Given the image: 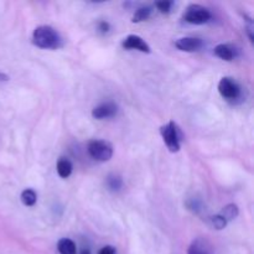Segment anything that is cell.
<instances>
[{
    "mask_svg": "<svg viewBox=\"0 0 254 254\" xmlns=\"http://www.w3.org/2000/svg\"><path fill=\"white\" fill-rule=\"evenodd\" d=\"M88 153L94 160L108 161L113 156V148L104 140H92L88 144Z\"/></svg>",
    "mask_w": 254,
    "mask_h": 254,
    "instance_id": "3957f363",
    "label": "cell"
},
{
    "mask_svg": "<svg viewBox=\"0 0 254 254\" xmlns=\"http://www.w3.org/2000/svg\"><path fill=\"white\" fill-rule=\"evenodd\" d=\"M7 79H9V76L2 73V72H0V81H7Z\"/></svg>",
    "mask_w": 254,
    "mask_h": 254,
    "instance_id": "44dd1931",
    "label": "cell"
},
{
    "mask_svg": "<svg viewBox=\"0 0 254 254\" xmlns=\"http://www.w3.org/2000/svg\"><path fill=\"white\" fill-rule=\"evenodd\" d=\"M221 216H222L226 221L235 220V218L238 216V207L236 205H233V203L227 205L225 208H223L222 212H221Z\"/></svg>",
    "mask_w": 254,
    "mask_h": 254,
    "instance_id": "9a60e30c",
    "label": "cell"
},
{
    "mask_svg": "<svg viewBox=\"0 0 254 254\" xmlns=\"http://www.w3.org/2000/svg\"><path fill=\"white\" fill-rule=\"evenodd\" d=\"M188 254H212L211 253V247L206 241L203 240H195L191 243L189 248Z\"/></svg>",
    "mask_w": 254,
    "mask_h": 254,
    "instance_id": "9c48e42d",
    "label": "cell"
},
{
    "mask_svg": "<svg viewBox=\"0 0 254 254\" xmlns=\"http://www.w3.org/2000/svg\"><path fill=\"white\" fill-rule=\"evenodd\" d=\"M32 42L40 49L56 50L61 46V37L56 30L47 25L36 27L32 34Z\"/></svg>",
    "mask_w": 254,
    "mask_h": 254,
    "instance_id": "6da1fadb",
    "label": "cell"
},
{
    "mask_svg": "<svg viewBox=\"0 0 254 254\" xmlns=\"http://www.w3.org/2000/svg\"><path fill=\"white\" fill-rule=\"evenodd\" d=\"M161 136H163L164 143L166 144L169 150L171 153H178L180 150V141H181V131L179 129L178 124L174 122H169L168 124L160 128Z\"/></svg>",
    "mask_w": 254,
    "mask_h": 254,
    "instance_id": "7a4b0ae2",
    "label": "cell"
},
{
    "mask_svg": "<svg viewBox=\"0 0 254 254\" xmlns=\"http://www.w3.org/2000/svg\"><path fill=\"white\" fill-rule=\"evenodd\" d=\"M218 92L223 98L228 99V101H235L240 97L241 87L231 77H223L218 83Z\"/></svg>",
    "mask_w": 254,
    "mask_h": 254,
    "instance_id": "5b68a950",
    "label": "cell"
},
{
    "mask_svg": "<svg viewBox=\"0 0 254 254\" xmlns=\"http://www.w3.org/2000/svg\"><path fill=\"white\" fill-rule=\"evenodd\" d=\"M98 254H117V251L116 248L112 247V246H106V247H103L99 251Z\"/></svg>",
    "mask_w": 254,
    "mask_h": 254,
    "instance_id": "d6986e66",
    "label": "cell"
},
{
    "mask_svg": "<svg viewBox=\"0 0 254 254\" xmlns=\"http://www.w3.org/2000/svg\"><path fill=\"white\" fill-rule=\"evenodd\" d=\"M79 254H91V251L88 250V248H83V250L81 251V253Z\"/></svg>",
    "mask_w": 254,
    "mask_h": 254,
    "instance_id": "7402d4cb",
    "label": "cell"
},
{
    "mask_svg": "<svg viewBox=\"0 0 254 254\" xmlns=\"http://www.w3.org/2000/svg\"><path fill=\"white\" fill-rule=\"evenodd\" d=\"M107 185L111 189L112 191H119L123 186V180H122L121 176L116 175V174H112L107 179Z\"/></svg>",
    "mask_w": 254,
    "mask_h": 254,
    "instance_id": "2e32d148",
    "label": "cell"
},
{
    "mask_svg": "<svg viewBox=\"0 0 254 254\" xmlns=\"http://www.w3.org/2000/svg\"><path fill=\"white\" fill-rule=\"evenodd\" d=\"M211 222H212V226L216 230H223L226 227V225H227V221L221 215H216L213 217H211Z\"/></svg>",
    "mask_w": 254,
    "mask_h": 254,
    "instance_id": "e0dca14e",
    "label": "cell"
},
{
    "mask_svg": "<svg viewBox=\"0 0 254 254\" xmlns=\"http://www.w3.org/2000/svg\"><path fill=\"white\" fill-rule=\"evenodd\" d=\"M184 19L185 21H188L189 24L193 25H202L206 24L211 20V12L208 11L206 7L201 6V5H191L188 7L185 15H184Z\"/></svg>",
    "mask_w": 254,
    "mask_h": 254,
    "instance_id": "277c9868",
    "label": "cell"
},
{
    "mask_svg": "<svg viewBox=\"0 0 254 254\" xmlns=\"http://www.w3.org/2000/svg\"><path fill=\"white\" fill-rule=\"evenodd\" d=\"M202 41L197 37H181L175 42V46L185 52L198 51L202 47Z\"/></svg>",
    "mask_w": 254,
    "mask_h": 254,
    "instance_id": "ba28073f",
    "label": "cell"
},
{
    "mask_svg": "<svg viewBox=\"0 0 254 254\" xmlns=\"http://www.w3.org/2000/svg\"><path fill=\"white\" fill-rule=\"evenodd\" d=\"M122 46L127 50H138V51L145 52L149 54L150 52V46L141 39L138 35H129L122 42Z\"/></svg>",
    "mask_w": 254,
    "mask_h": 254,
    "instance_id": "8992f818",
    "label": "cell"
},
{
    "mask_svg": "<svg viewBox=\"0 0 254 254\" xmlns=\"http://www.w3.org/2000/svg\"><path fill=\"white\" fill-rule=\"evenodd\" d=\"M151 14V7L150 6H141L136 9V11L133 15V22H141L144 20L148 19Z\"/></svg>",
    "mask_w": 254,
    "mask_h": 254,
    "instance_id": "5bb4252c",
    "label": "cell"
},
{
    "mask_svg": "<svg viewBox=\"0 0 254 254\" xmlns=\"http://www.w3.org/2000/svg\"><path fill=\"white\" fill-rule=\"evenodd\" d=\"M21 201L25 206L31 207V206H34L37 201L36 192H35L34 190H31V189H26V190H24L21 192Z\"/></svg>",
    "mask_w": 254,
    "mask_h": 254,
    "instance_id": "4fadbf2b",
    "label": "cell"
},
{
    "mask_svg": "<svg viewBox=\"0 0 254 254\" xmlns=\"http://www.w3.org/2000/svg\"><path fill=\"white\" fill-rule=\"evenodd\" d=\"M117 106L112 102H107V103H102L99 106H97L96 108H93L92 111V117L96 119H106V118H112L117 114Z\"/></svg>",
    "mask_w": 254,
    "mask_h": 254,
    "instance_id": "52a82bcc",
    "label": "cell"
},
{
    "mask_svg": "<svg viewBox=\"0 0 254 254\" xmlns=\"http://www.w3.org/2000/svg\"><path fill=\"white\" fill-rule=\"evenodd\" d=\"M57 251L60 254H77L76 243L69 238H62L57 243Z\"/></svg>",
    "mask_w": 254,
    "mask_h": 254,
    "instance_id": "30bf717a",
    "label": "cell"
},
{
    "mask_svg": "<svg viewBox=\"0 0 254 254\" xmlns=\"http://www.w3.org/2000/svg\"><path fill=\"white\" fill-rule=\"evenodd\" d=\"M98 29L101 30L102 32H108L109 31V24L107 21H101L99 22Z\"/></svg>",
    "mask_w": 254,
    "mask_h": 254,
    "instance_id": "ffe728a7",
    "label": "cell"
},
{
    "mask_svg": "<svg viewBox=\"0 0 254 254\" xmlns=\"http://www.w3.org/2000/svg\"><path fill=\"white\" fill-rule=\"evenodd\" d=\"M215 55L217 57H220L221 60H225V61H232L236 56L232 47L225 44H221L215 47Z\"/></svg>",
    "mask_w": 254,
    "mask_h": 254,
    "instance_id": "8fae6325",
    "label": "cell"
},
{
    "mask_svg": "<svg viewBox=\"0 0 254 254\" xmlns=\"http://www.w3.org/2000/svg\"><path fill=\"white\" fill-rule=\"evenodd\" d=\"M174 2L173 1H168V0H164V1H158L155 4V6L160 10L161 12H169L173 7Z\"/></svg>",
    "mask_w": 254,
    "mask_h": 254,
    "instance_id": "ac0fdd59",
    "label": "cell"
},
{
    "mask_svg": "<svg viewBox=\"0 0 254 254\" xmlns=\"http://www.w3.org/2000/svg\"><path fill=\"white\" fill-rule=\"evenodd\" d=\"M72 173V164L71 161L67 160V159H60L59 163H57V174H59L60 178L67 179Z\"/></svg>",
    "mask_w": 254,
    "mask_h": 254,
    "instance_id": "7c38bea8",
    "label": "cell"
}]
</instances>
